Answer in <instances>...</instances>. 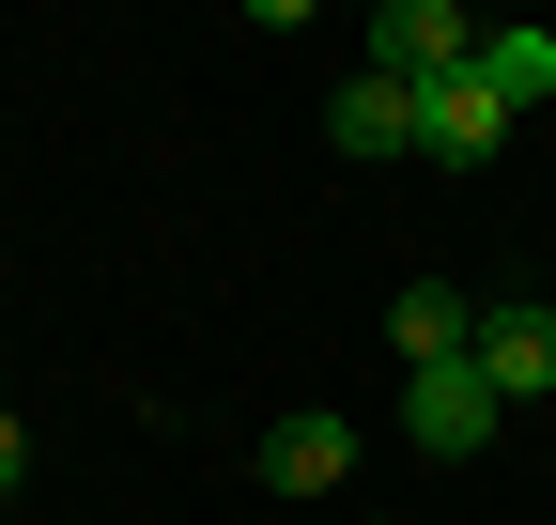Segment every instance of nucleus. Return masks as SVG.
Listing matches in <instances>:
<instances>
[{
  "instance_id": "nucleus-1",
  "label": "nucleus",
  "mask_w": 556,
  "mask_h": 525,
  "mask_svg": "<svg viewBox=\"0 0 556 525\" xmlns=\"http://www.w3.org/2000/svg\"><path fill=\"white\" fill-rule=\"evenodd\" d=\"M495 386H479V356H448V371H402V433L433 448V464H479V448H495Z\"/></svg>"
},
{
  "instance_id": "nucleus-2",
  "label": "nucleus",
  "mask_w": 556,
  "mask_h": 525,
  "mask_svg": "<svg viewBox=\"0 0 556 525\" xmlns=\"http://www.w3.org/2000/svg\"><path fill=\"white\" fill-rule=\"evenodd\" d=\"M479 386L495 402H556V309L541 294H479Z\"/></svg>"
},
{
  "instance_id": "nucleus-3",
  "label": "nucleus",
  "mask_w": 556,
  "mask_h": 525,
  "mask_svg": "<svg viewBox=\"0 0 556 525\" xmlns=\"http://www.w3.org/2000/svg\"><path fill=\"white\" fill-rule=\"evenodd\" d=\"M464 62H479V31L448 16V0H387V16H371V78H402V93L464 78Z\"/></svg>"
},
{
  "instance_id": "nucleus-4",
  "label": "nucleus",
  "mask_w": 556,
  "mask_h": 525,
  "mask_svg": "<svg viewBox=\"0 0 556 525\" xmlns=\"http://www.w3.org/2000/svg\"><path fill=\"white\" fill-rule=\"evenodd\" d=\"M495 140H510V108H495V78H479V62H464V78H433V93H417V155H448V170H479Z\"/></svg>"
},
{
  "instance_id": "nucleus-5",
  "label": "nucleus",
  "mask_w": 556,
  "mask_h": 525,
  "mask_svg": "<svg viewBox=\"0 0 556 525\" xmlns=\"http://www.w3.org/2000/svg\"><path fill=\"white\" fill-rule=\"evenodd\" d=\"M356 479V418H278L263 433V495H340Z\"/></svg>"
},
{
  "instance_id": "nucleus-6",
  "label": "nucleus",
  "mask_w": 556,
  "mask_h": 525,
  "mask_svg": "<svg viewBox=\"0 0 556 525\" xmlns=\"http://www.w3.org/2000/svg\"><path fill=\"white\" fill-rule=\"evenodd\" d=\"M387 341H402V371H448V356H479V294H448V279L387 294Z\"/></svg>"
},
{
  "instance_id": "nucleus-7",
  "label": "nucleus",
  "mask_w": 556,
  "mask_h": 525,
  "mask_svg": "<svg viewBox=\"0 0 556 525\" xmlns=\"http://www.w3.org/2000/svg\"><path fill=\"white\" fill-rule=\"evenodd\" d=\"M325 124H340V155H417V93H402V78H371V62L340 78V108H325Z\"/></svg>"
},
{
  "instance_id": "nucleus-8",
  "label": "nucleus",
  "mask_w": 556,
  "mask_h": 525,
  "mask_svg": "<svg viewBox=\"0 0 556 525\" xmlns=\"http://www.w3.org/2000/svg\"><path fill=\"white\" fill-rule=\"evenodd\" d=\"M479 78H495V108H541V93H556V31H526V16L479 31Z\"/></svg>"
},
{
  "instance_id": "nucleus-9",
  "label": "nucleus",
  "mask_w": 556,
  "mask_h": 525,
  "mask_svg": "<svg viewBox=\"0 0 556 525\" xmlns=\"http://www.w3.org/2000/svg\"><path fill=\"white\" fill-rule=\"evenodd\" d=\"M31 479V418H0V495H16Z\"/></svg>"
}]
</instances>
